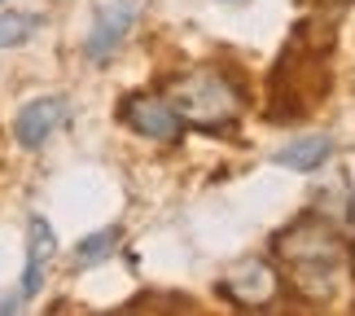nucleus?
Here are the masks:
<instances>
[{
	"label": "nucleus",
	"mask_w": 355,
	"mask_h": 316,
	"mask_svg": "<svg viewBox=\"0 0 355 316\" xmlns=\"http://www.w3.org/2000/svg\"><path fill=\"white\" fill-rule=\"evenodd\" d=\"M71 119V101L66 97H35L18 110L13 119V136H18L22 149H40L53 132H62V123Z\"/></svg>",
	"instance_id": "nucleus-4"
},
{
	"label": "nucleus",
	"mask_w": 355,
	"mask_h": 316,
	"mask_svg": "<svg viewBox=\"0 0 355 316\" xmlns=\"http://www.w3.org/2000/svg\"><path fill=\"white\" fill-rule=\"evenodd\" d=\"M224 294L241 308H263L277 294V272L263 259H241V264L224 277Z\"/></svg>",
	"instance_id": "nucleus-6"
},
{
	"label": "nucleus",
	"mask_w": 355,
	"mask_h": 316,
	"mask_svg": "<svg viewBox=\"0 0 355 316\" xmlns=\"http://www.w3.org/2000/svg\"><path fill=\"white\" fill-rule=\"evenodd\" d=\"M119 242H123V228L110 224V228H97L92 238H84L75 246V264L79 268H92V264H101V259H110L119 251Z\"/></svg>",
	"instance_id": "nucleus-9"
},
{
	"label": "nucleus",
	"mask_w": 355,
	"mask_h": 316,
	"mask_svg": "<svg viewBox=\"0 0 355 316\" xmlns=\"http://www.w3.org/2000/svg\"><path fill=\"white\" fill-rule=\"evenodd\" d=\"M167 101L175 106V115L193 128H228L241 115V92L228 84L220 71H189L184 79H175Z\"/></svg>",
	"instance_id": "nucleus-2"
},
{
	"label": "nucleus",
	"mask_w": 355,
	"mask_h": 316,
	"mask_svg": "<svg viewBox=\"0 0 355 316\" xmlns=\"http://www.w3.org/2000/svg\"><path fill=\"white\" fill-rule=\"evenodd\" d=\"M40 31V13H0V49H18Z\"/></svg>",
	"instance_id": "nucleus-10"
},
{
	"label": "nucleus",
	"mask_w": 355,
	"mask_h": 316,
	"mask_svg": "<svg viewBox=\"0 0 355 316\" xmlns=\"http://www.w3.org/2000/svg\"><path fill=\"white\" fill-rule=\"evenodd\" d=\"M123 123H128L132 132L149 136V141H162L171 145L175 136H180V115H175V106L167 97H149V92H141V97H132L128 106H123Z\"/></svg>",
	"instance_id": "nucleus-5"
},
{
	"label": "nucleus",
	"mask_w": 355,
	"mask_h": 316,
	"mask_svg": "<svg viewBox=\"0 0 355 316\" xmlns=\"http://www.w3.org/2000/svg\"><path fill=\"white\" fill-rule=\"evenodd\" d=\"M136 13H141L136 0H114V5H105L97 13V22L88 26V35H84V58L88 62H105L110 53H119V44L136 26Z\"/></svg>",
	"instance_id": "nucleus-3"
},
{
	"label": "nucleus",
	"mask_w": 355,
	"mask_h": 316,
	"mask_svg": "<svg viewBox=\"0 0 355 316\" xmlns=\"http://www.w3.org/2000/svg\"><path fill=\"white\" fill-rule=\"evenodd\" d=\"M277 255L290 264L294 285L307 299H329L338 290V272L347 259V242L338 238V228L320 215H303L277 238Z\"/></svg>",
	"instance_id": "nucleus-1"
},
{
	"label": "nucleus",
	"mask_w": 355,
	"mask_h": 316,
	"mask_svg": "<svg viewBox=\"0 0 355 316\" xmlns=\"http://www.w3.org/2000/svg\"><path fill=\"white\" fill-rule=\"evenodd\" d=\"M53 255H58V238H53V224L35 215L31 224H26V272H22V285H18L26 299L40 294V285H44V272H49V264H53Z\"/></svg>",
	"instance_id": "nucleus-7"
},
{
	"label": "nucleus",
	"mask_w": 355,
	"mask_h": 316,
	"mask_svg": "<svg viewBox=\"0 0 355 316\" xmlns=\"http://www.w3.org/2000/svg\"><path fill=\"white\" fill-rule=\"evenodd\" d=\"M334 158V141L329 136H298L285 149H277V167H290V172H320L324 163Z\"/></svg>",
	"instance_id": "nucleus-8"
},
{
	"label": "nucleus",
	"mask_w": 355,
	"mask_h": 316,
	"mask_svg": "<svg viewBox=\"0 0 355 316\" xmlns=\"http://www.w3.org/2000/svg\"><path fill=\"white\" fill-rule=\"evenodd\" d=\"M22 299H26L22 290H18V294H0V316H5V312H18V303H22Z\"/></svg>",
	"instance_id": "nucleus-11"
}]
</instances>
